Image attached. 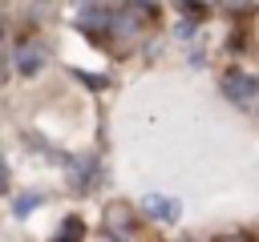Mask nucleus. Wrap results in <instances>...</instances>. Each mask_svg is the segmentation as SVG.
<instances>
[{
  "label": "nucleus",
  "mask_w": 259,
  "mask_h": 242,
  "mask_svg": "<svg viewBox=\"0 0 259 242\" xmlns=\"http://www.w3.org/2000/svg\"><path fill=\"white\" fill-rule=\"evenodd\" d=\"M223 93L227 101H235L239 109H259V77L243 73V69H231L223 77Z\"/></svg>",
  "instance_id": "obj_1"
},
{
  "label": "nucleus",
  "mask_w": 259,
  "mask_h": 242,
  "mask_svg": "<svg viewBox=\"0 0 259 242\" xmlns=\"http://www.w3.org/2000/svg\"><path fill=\"white\" fill-rule=\"evenodd\" d=\"M142 210H146L154 222H174V218H178V202H174V198H162V194H146Z\"/></svg>",
  "instance_id": "obj_2"
},
{
  "label": "nucleus",
  "mask_w": 259,
  "mask_h": 242,
  "mask_svg": "<svg viewBox=\"0 0 259 242\" xmlns=\"http://www.w3.org/2000/svg\"><path fill=\"white\" fill-rule=\"evenodd\" d=\"M40 65H45V44H20V48H16V69H20L24 77H32Z\"/></svg>",
  "instance_id": "obj_3"
},
{
  "label": "nucleus",
  "mask_w": 259,
  "mask_h": 242,
  "mask_svg": "<svg viewBox=\"0 0 259 242\" xmlns=\"http://www.w3.org/2000/svg\"><path fill=\"white\" fill-rule=\"evenodd\" d=\"M125 206H109V234H125L130 230V222H125Z\"/></svg>",
  "instance_id": "obj_4"
},
{
  "label": "nucleus",
  "mask_w": 259,
  "mask_h": 242,
  "mask_svg": "<svg viewBox=\"0 0 259 242\" xmlns=\"http://www.w3.org/2000/svg\"><path fill=\"white\" fill-rule=\"evenodd\" d=\"M105 20H109V16H105L101 8H85V12H81V24H85V28H101Z\"/></svg>",
  "instance_id": "obj_5"
},
{
  "label": "nucleus",
  "mask_w": 259,
  "mask_h": 242,
  "mask_svg": "<svg viewBox=\"0 0 259 242\" xmlns=\"http://www.w3.org/2000/svg\"><path fill=\"white\" fill-rule=\"evenodd\" d=\"M32 206H40V194H24V198H16V214H28Z\"/></svg>",
  "instance_id": "obj_6"
},
{
  "label": "nucleus",
  "mask_w": 259,
  "mask_h": 242,
  "mask_svg": "<svg viewBox=\"0 0 259 242\" xmlns=\"http://www.w3.org/2000/svg\"><path fill=\"white\" fill-rule=\"evenodd\" d=\"M81 234H85V226H81L77 218H69V222L61 226V238H81Z\"/></svg>",
  "instance_id": "obj_7"
},
{
  "label": "nucleus",
  "mask_w": 259,
  "mask_h": 242,
  "mask_svg": "<svg viewBox=\"0 0 259 242\" xmlns=\"http://www.w3.org/2000/svg\"><path fill=\"white\" fill-rule=\"evenodd\" d=\"M219 4H223L227 12H247V8H251V0H219Z\"/></svg>",
  "instance_id": "obj_8"
},
{
  "label": "nucleus",
  "mask_w": 259,
  "mask_h": 242,
  "mask_svg": "<svg viewBox=\"0 0 259 242\" xmlns=\"http://www.w3.org/2000/svg\"><path fill=\"white\" fill-rule=\"evenodd\" d=\"M130 4H138V8H146V12L154 8V0H130Z\"/></svg>",
  "instance_id": "obj_9"
},
{
  "label": "nucleus",
  "mask_w": 259,
  "mask_h": 242,
  "mask_svg": "<svg viewBox=\"0 0 259 242\" xmlns=\"http://www.w3.org/2000/svg\"><path fill=\"white\" fill-rule=\"evenodd\" d=\"M0 81H4V65H0Z\"/></svg>",
  "instance_id": "obj_10"
}]
</instances>
